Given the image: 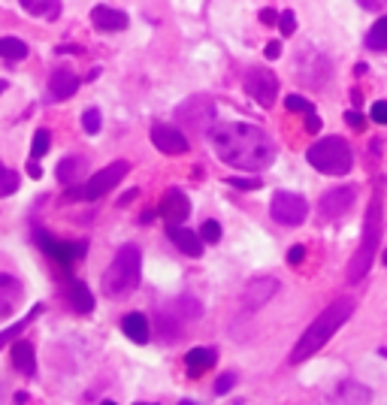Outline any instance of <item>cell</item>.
<instances>
[{
    "label": "cell",
    "instance_id": "obj_1",
    "mask_svg": "<svg viewBox=\"0 0 387 405\" xmlns=\"http://www.w3.org/2000/svg\"><path fill=\"white\" fill-rule=\"evenodd\" d=\"M209 137L221 161L236 170L260 173L276 161V142L264 127L230 121V125H212Z\"/></svg>",
    "mask_w": 387,
    "mask_h": 405
},
{
    "label": "cell",
    "instance_id": "obj_2",
    "mask_svg": "<svg viewBox=\"0 0 387 405\" xmlns=\"http://www.w3.org/2000/svg\"><path fill=\"white\" fill-rule=\"evenodd\" d=\"M381 230H384V176H378L372 182V200H369V209H366V221H363V239H360L357 254L351 257L348 281L366 278L369 266L375 261V251H378Z\"/></svg>",
    "mask_w": 387,
    "mask_h": 405
},
{
    "label": "cell",
    "instance_id": "obj_3",
    "mask_svg": "<svg viewBox=\"0 0 387 405\" xmlns=\"http://www.w3.org/2000/svg\"><path fill=\"white\" fill-rule=\"evenodd\" d=\"M354 314V300H336V302H330V306L318 314V318L309 324V330H305L300 336V342L293 345V351H291V363H303V360H309L312 354H318L321 348L333 339L336 330L342 327V324Z\"/></svg>",
    "mask_w": 387,
    "mask_h": 405
},
{
    "label": "cell",
    "instance_id": "obj_4",
    "mask_svg": "<svg viewBox=\"0 0 387 405\" xmlns=\"http://www.w3.org/2000/svg\"><path fill=\"white\" fill-rule=\"evenodd\" d=\"M140 266L142 254L136 245H124V249L112 257L109 269L103 273V294L106 297H128L130 290L140 285Z\"/></svg>",
    "mask_w": 387,
    "mask_h": 405
},
{
    "label": "cell",
    "instance_id": "obj_5",
    "mask_svg": "<svg viewBox=\"0 0 387 405\" xmlns=\"http://www.w3.org/2000/svg\"><path fill=\"white\" fill-rule=\"evenodd\" d=\"M305 161H309L318 173L345 176V173H351V166H354V152H351V145L342 137H324L305 152Z\"/></svg>",
    "mask_w": 387,
    "mask_h": 405
},
{
    "label": "cell",
    "instance_id": "obj_6",
    "mask_svg": "<svg viewBox=\"0 0 387 405\" xmlns=\"http://www.w3.org/2000/svg\"><path fill=\"white\" fill-rule=\"evenodd\" d=\"M128 170H130L128 161H116V164H109V166H103L100 173L91 176L82 188L70 190L67 197H70V200H100V197H106L116 185H121V178L128 176Z\"/></svg>",
    "mask_w": 387,
    "mask_h": 405
},
{
    "label": "cell",
    "instance_id": "obj_7",
    "mask_svg": "<svg viewBox=\"0 0 387 405\" xmlns=\"http://www.w3.org/2000/svg\"><path fill=\"white\" fill-rule=\"evenodd\" d=\"M176 115L181 125H188L194 133H209L212 121H215V103L209 97H191L176 109Z\"/></svg>",
    "mask_w": 387,
    "mask_h": 405
},
{
    "label": "cell",
    "instance_id": "obj_8",
    "mask_svg": "<svg viewBox=\"0 0 387 405\" xmlns=\"http://www.w3.org/2000/svg\"><path fill=\"white\" fill-rule=\"evenodd\" d=\"M269 215L279 224H288V227H297V224L305 221L309 215V202H305L300 194H291V190H279L269 202Z\"/></svg>",
    "mask_w": 387,
    "mask_h": 405
},
{
    "label": "cell",
    "instance_id": "obj_9",
    "mask_svg": "<svg viewBox=\"0 0 387 405\" xmlns=\"http://www.w3.org/2000/svg\"><path fill=\"white\" fill-rule=\"evenodd\" d=\"M245 91L252 94L264 109H269L279 97V79L272 70H267V67H254V70L245 73Z\"/></svg>",
    "mask_w": 387,
    "mask_h": 405
},
{
    "label": "cell",
    "instance_id": "obj_10",
    "mask_svg": "<svg viewBox=\"0 0 387 405\" xmlns=\"http://www.w3.org/2000/svg\"><path fill=\"white\" fill-rule=\"evenodd\" d=\"M37 242H40V249L52 257L55 263H61V266H67V263H73V261H79L85 251H88V245L85 242H58V239H52V236H45L43 230L37 233Z\"/></svg>",
    "mask_w": 387,
    "mask_h": 405
},
{
    "label": "cell",
    "instance_id": "obj_11",
    "mask_svg": "<svg viewBox=\"0 0 387 405\" xmlns=\"http://www.w3.org/2000/svg\"><path fill=\"white\" fill-rule=\"evenodd\" d=\"M276 290H279V281H276V278H269V275H264V278H252V281L245 285V290H242V297H239V302H242V309L257 312L260 306H267V302L276 297Z\"/></svg>",
    "mask_w": 387,
    "mask_h": 405
},
{
    "label": "cell",
    "instance_id": "obj_12",
    "mask_svg": "<svg viewBox=\"0 0 387 405\" xmlns=\"http://www.w3.org/2000/svg\"><path fill=\"white\" fill-rule=\"evenodd\" d=\"M354 200H357V190L354 188H351V185H339V188L327 190V194L321 197L318 209H321L324 218H339V215H345V212L354 206Z\"/></svg>",
    "mask_w": 387,
    "mask_h": 405
},
{
    "label": "cell",
    "instance_id": "obj_13",
    "mask_svg": "<svg viewBox=\"0 0 387 405\" xmlns=\"http://www.w3.org/2000/svg\"><path fill=\"white\" fill-rule=\"evenodd\" d=\"M152 142H155V149L164 152V154H185L191 149L188 137L173 125H155L152 127Z\"/></svg>",
    "mask_w": 387,
    "mask_h": 405
},
{
    "label": "cell",
    "instance_id": "obj_14",
    "mask_svg": "<svg viewBox=\"0 0 387 405\" xmlns=\"http://www.w3.org/2000/svg\"><path fill=\"white\" fill-rule=\"evenodd\" d=\"M76 91H79V79L73 76V70H67V67H58V70L49 76L45 100H52V103H61V100H70Z\"/></svg>",
    "mask_w": 387,
    "mask_h": 405
},
{
    "label": "cell",
    "instance_id": "obj_15",
    "mask_svg": "<svg viewBox=\"0 0 387 405\" xmlns=\"http://www.w3.org/2000/svg\"><path fill=\"white\" fill-rule=\"evenodd\" d=\"M157 215H161L167 224H181L191 215V202L179 188H169L161 200V206H157Z\"/></svg>",
    "mask_w": 387,
    "mask_h": 405
},
{
    "label": "cell",
    "instance_id": "obj_16",
    "mask_svg": "<svg viewBox=\"0 0 387 405\" xmlns=\"http://www.w3.org/2000/svg\"><path fill=\"white\" fill-rule=\"evenodd\" d=\"M167 236H169V242H173L181 254L203 257V236L200 233L185 230V227H179V224H167Z\"/></svg>",
    "mask_w": 387,
    "mask_h": 405
},
{
    "label": "cell",
    "instance_id": "obj_17",
    "mask_svg": "<svg viewBox=\"0 0 387 405\" xmlns=\"http://www.w3.org/2000/svg\"><path fill=\"white\" fill-rule=\"evenodd\" d=\"M128 13L121 9H112V6H94L91 9V25L97 30H106V33H116V30H124L128 28Z\"/></svg>",
    "mask_w": 387,
    "mask_h": 405
},
{
    "label": "cell",
    "instance_id": "obj_18",
    "mask_svg": "<svg viewBox=\"0 0 387 405\" xmlns=\"http://www.w3.org/2000/svg\"><path fill=\"white\" fill-rule=\"evenodd\" d=\"M121 330H124V336H128L130 342H136V345H145V342L152 339V324H149V318H145V314H140V312L124 314Z\"/></svg>",
    "mask_w": 387,
    "mask_h": 405
},
{
    "label": "cell",
    "instance_id": "obj_19",
    "mask_svg": "<svg viewBox=\"0 0 387 405\" xmlns=\"http://www.w3.org/2000/svg\"><path fill=\"white\" fill-rule=\"evenodd\" d=\"M13 366L21 375H33L37 372V357H33V345L28 339L13 342Z\"/></svg>",
    "mask_w": 387,
    "mask_h": 405
},
{
    "label": "cell",
    "instance_id": "obj_20",
    "mask_svg": "<svg viewBox=\"0 0 387 405\" xmlns=\"http://www.w3.org/2000/svg\"><path fill=\"white\" fill-rule=\"evenodd\" d=\"M85 166H88V161L82 154H70V157H64V161L58 164V182L61 185H76L79 178H82V173H85Z\"/></svg>",
    "mask_w": 387,
    "mask_h": 405
},
{
    "label": "cell",
    "instance_id": "obj_21",
    "mask_svg": "<svg viewBox=\"0 0 387 405\" xmlns=\"http://www.w3.org/2000/svg\"><path fill=\"white\" fill-rule=\"evenodd\" d=\"M215 360H218V354H215L212 348H194V351L185 354V366H188L191 375H200V372H206V369L215 366Z\"/></svg>",
    "mask_w": 387,
    "mask_h": 405
},
{
    "label": "cell",
    "instance_id": "obj_22",
    "mask_svg": "<svg viewBox=\"0 0 387 405\" xmlns=\"http://www.w3.org/2000/svg\"><path fill=\"white\" fill-rule=\"evenodd\" d=\"M21 297V285L13 275H0V318L13 312V302Z\"/></svg>",
    "mask_w": 387,
    "mask_h": 405
},
{
    "label": "cell",
    "instance_id": "obj_23",
    "mask_svg": "<svg viewBox=\"0 0 387 405\" xmlns=\"http://www.w3.org/2000/svg\"><path fill=\"white\" fill-rule=\"evenodd\" d=\"M70 300H73L76 312H82V314H88L91 309H94V297H91V290H88L85 281H76V278H73V285H70Z\"/></svg>",
    "mask_w": 387,
    "mask_h": 405
},
{
    "label": "cell",
    "instance_id": "obj_24",
    "mask_svg": "<svg viewBox=\"0 0 387 405\" xmlns=\"http://www.w3.org/2000/svg\"><path fill=\"white\" fill-rule=\"evenodd\" d=\"M40 309H43V306H33V309H30V314H25V318H21L18 324H13V327H9V330H4V333H0V348L13 345V342L18 339V336L28 330V324H30V321H33V318H37V314H40Z\"/></svg>",
    "mask_w": 387,
    "mask_h": 405
},
{
    "label": "cell",
    "instance_id": "obj_25",
    "mask_svg": "<svg viewBox=\"0 0 387 405\" xmlns=\"http://www.w3.org/2000/svg\"><path fill=\"white\" fill-rule=\"evenodd\" d=\"M25 55H28L25 40H18V37H0V58H6V61H21Z\"/></svg>",
    "mask_w": 387,
    "mask_h": 405
},
{
    "label": "cell",
    "instance_id": "obj_26",
    "mask_svg": "<svg viewBox=\"0 0 387 405\" xmlns=\"http://www.w3.org/2000/svg\"><path fill=\"white\" fill-rule=\"evenodd\" d=\"M366 46L375 52H384L387 49V16H381L366 33Z\"/></svg>",
    "mask_w": 387,
    "mask_h": 405
},
{
    "label": "cell",
    "instance_id": "obj_27",
    "mask_svg": "<svg viewBox=\"0 0 387 405\" xmlns=\"http://www.w3.org/2000/svg\"><path fill=\"white\" fill-rule=\"evenodd\" d=\"M339 399H351V402H369L372 399V390L357 384V381H345L339 384Z\"/></svg>",
    "mask_w": 387,
    "mask_h": 405
},
{
    "label": "cell",
    "instance_id": "obj_28",
    "mask_svg": "<svg viewBox=\"0 0 387 405\" xmlns=\"http://www.w3.org/2000/svg\"><path fill=\"white\" fill-rule=\"evenodd\" d=\"M18 190V173H13L9 166L0 161V197H9Z\"/></svg>",
    "mask_w": 387,
    "mask_h": 405
},
{
    "label": "cell",
    "instance_id": "obj_29",
    "mask_svg": "<svg viewBox=\"0 0 387 405\" xmlns=\"http://www.w3.org/2000/svg\"><path fill=\"white\" fill-rule=\"evenodd\" d=\"M173 314H181L185 321H191V318H200L203 309H200V302H197V300L181 297V300H179V306H173Z\"/></svg>",
    "mask_w": 387,
    "mask_h": 405
},
{
    "label": "cell",
    "instance_id": "obj_30",
    "mask_svg": "<svg viewBox=\"0 0 387 405\" xmlns=\"http://www.w3.org/2000/svg\"><path fill=\"white\" fill-rule=\"evenodd\" d=\"M49 145H52V133L45 130V127H40L37 133H33V145H30V157H33V161L49 152Z\"/></svg>",
    "mask_w": 387,
    "mask_h": 405
},
{
    "label": "cell",
    "instance_id": "obj_31",
    "mask_svg": "<svg viewBox=\"0 0 387 405\" xmlns=\"http://www.w3.org/2000/svg\"><path fill=\"white\" fill-rule=\"evenodd\" d=\"M82 127H85V133H97L100 127H103V115H100V109H85L82 112Z\"/></svg>",
    "mask_w": 387,
    "mask_h": 405
},
{
    "label": "cell",
    "instance_id": "obj_32",
    "mask_svg": "<svg viewBox=\"0 0 387 405\" xmlns=\"http://www.w3.org/2000/svg\"><path fill=\"white\" fill-rule=\"evenodd\" d=\"M284 106H288L291 112H303V115H309V112H315L312 100H305V97H300V94H291L288 100H284Z\"/></svg>",
    "mask_w": 387,
    "mask_h": 405
},
{
    "label": "cell",
    "instance_id": "obj_33",
    "mask_svg": "<svg viewBox=\"0 0 387 405\" xmlns=\"http://www.w3.org/2000/svg\"><path fill=\"white\" fill-rule=\"evenodd\" d=\"M200 236H203V242H218L221 239V224L218 221H206L200 227Z\"/></svg>",
    "mask_w": 387,
    "mask_h": 405
},
{
    "label": "cell",
    "instance_id": "obj_34",
    "mask_svg": "<svg viewBox=\"0 0 387 405\" xmlns=\"http://www.w3.org/2000/svg\"><path fill=\"white\" fill-rule=\"evenodd\" d=\"M233 384H236V375H233V372H224L218 381H215V393H218V397H224V393L233 390Z\"/></svg>",
    "mask_w": 387,
    "mask_h": 405
},
{
    "label": "cell",
    "instance_id": "obj_35",
    "mask_svg": "<svg viewBox=\"0 0 387 405\" xmlns=\"http://www.w3.org/2000/svg\"><path fill=\"white\" fill-rule=\"evenodd\" d=\"M369 118L375 121V125H387V100H378V103H372Z\"/></svg>",
    "mask_w": 387,
    "mask_h": 405
},
{
    "label": "cell",
    "instance_id": "obj_36",
    "mask_svg": "<svg viewBox=\"0 0 387 405\" xmlns=\"http://www.w3.org/2000/svg\"><path fill=\"white\" fill-rule=\"evenodd\" d=\"M279 25H281V33H284V37H291V33L297 30V18H293L291 9H288V13H281V16H279Z\"/></svg>",
    "mask_w": 387,
    "mask_h": 405
},
{
    "label": "cell",
    "instance_id": "obj_37",
    "mask_svg": "<svg viewBox=\"0 0 387 405\" xmlns=\"http://www.w3.org/2000/svg\"><path fill=\"white\" fill-rule=\"evenodd\" d=\"M61 16V0H43V18H58Z\"/></svg>",
    "mask_w": 387,
    "mask_h": 405
},
{
    "label": "cell",
    "instance_id": "obj_38",
    "mask_svg": "<svg viewBox=\"0 0 387 405\" xmlns=\"http://www.w3.org/2000/svg\"><path fill=\"white\" fill-rule=\"evenodd\" d=\"M227 185H233L239 190H257L260 188V178H242V176H239V178H230Z\"/></svg>",
    "mask_w": 387,
    "mask_h": 405
},
{
    "label": "cell",
    "instance_id": "obj_39",
    "mask_svg": "<svg viewBox=\"0 0 387 405\" xmlns=\"http://www.w3.org/2000/svg\"><path fill=\"white\" fill-rule=\"evenodd\" d=\"M303 257H305V249H303V245H293V249L288 251V263H291V266H300Z\"/></svg>",
    "mask_w": 387,
    "mask_h": 405
},
{
    "label": "cell",
    "instance_id": "obj_40",
    "mask_svg": "<svg viewBox=\"0 0 387 405\" xmlns=\"http://www.w3.org/2000/svg\"><path fill=\"white\" fill-rule=\"evenodd\" d=\"M18 4L25 6L30 16H43V0H18Z\"/></svg>",
    "mask_w": 387,
    "mask_h": 405
},
{
    "label": "cell",
    "instance_id": "obj_41",
    "mask_svg": "<svg viewBox=\"0 0 387 405\" xmlns=\"http://www.w3.org/2000/svg\"><path fill=\"white\" fill-rule=\"evenodd\" d=\"M345 121H348V125L354 127V130H363V115H360V112L348 109V112H345Z\"/></svg>",
    "mask_w": 387,
    "mask_h": 405
},
{
    "label": "cell",
    "instance_id": "obj_42",
    "mask_svg": "<svg viewBox=\"0 0 387 405\" xmlns=\"http://www.w3.org/2000/svg\"><path fill=\"white\" fill-rule=\"evenodd\" d=\"M279 16L281 13H276V9H260V21H264V25H276V21H279Z\"/></svg>",
    "mask_w": 387,
    "mask_h": 405
},
{
    "label": "cell",
    "instance_id": "obj_43",
    "mask_svg": "<svg viewBox=\"0 0 387 405\" xmlns=\"http://www.w3.org/2000/svg\"><path fill=\"white\" fill-rule=\"evenodd\" d=\"M305 127H309L312 133H318V130H321V118H318L315 112H309V115H305Z\"/></svg>",
    "mask_w": 387,
    "mask_h": 405
},
{
    "label": "cell",
    "instance_id": "obj_44",
    "mask_svg": "<svg viewBox=\"0 0 387 405\" xmlns=\"http://www.w3.org/2000/svg\"><path fill=\"white\" fill-rule=\"evenodd\" d=\"M279 55H281V42H269V46H267V58H269V61H276Z\"/></svg>",
    "mask_w": 387,
    "mask_h": 405
},
{
    "label": "cell",
    "instance_id": "obj_45",
    "mask_svg": "<svg viewBox=\"0 0 387 405\" xmlns=\"http://www.w3.org/2000/svg\"><path fill=\"white\" fill-rule=\"evenodd\" d=\"M357 4H360L363 9H375V6H378V4H381V0H357Z\"/></svg>",
    "mask_w": 387,
    "mask_h": 405
},
{
    "label": "cell",
    "instance_id": "obj_46",
    "mask_svg": "<svg viewBox=\"0 0 387 405\" xmlns=\"http://www.w3.org/2000/svg\"><path fill=\"white\" fill-rule=\"evenodd\" d=\"M28 173H30L33 178H40V176H43V170H40V166H37V164H30V170H28Z\"/></svg>",
    "mask_w": 387,
    "mask_h": 405
},
{
    "label": "cell",
    "instance_id": "obj_47",
    "mask_svg": "<svg viewBox=\"0 0 387 405\" xmlns=\"http://www.w3.org/2000/svg\"><path fill=\"white\" fill-rule=\"evenodd\" d=\"M6 91V82H4V79H0V94H4Z\"/></svg>",
    "mask_w": 387,
    "mask_h": 405
},
{
    "label": "cell",
    "instance_id": "obj_48",
    "mask_svg": "<svg viewBox=\"0 0 387 405\" xmlns=\"http://www.w3.org/2000/svg\"><path fill=\"white\" fill-rule=\"evenodd\" d=\"M384 266H387V251H384Z\"/></svg>",
    "mask_w": 387,
    "mask_h": 405
}]
</instances>
